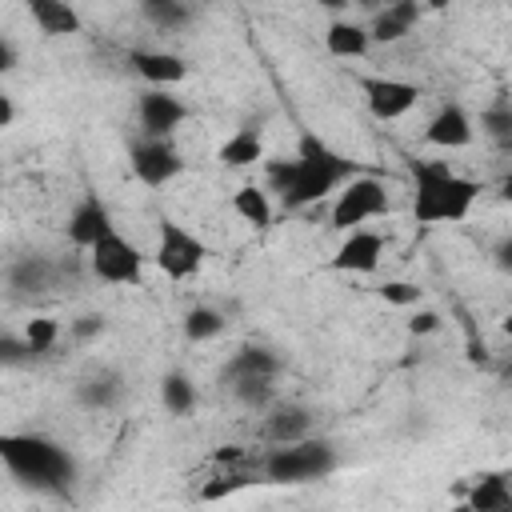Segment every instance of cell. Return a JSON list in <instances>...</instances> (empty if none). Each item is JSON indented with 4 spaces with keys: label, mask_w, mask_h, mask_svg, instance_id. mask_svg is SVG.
I'll return each mask as SVG.
<instances>
[{
    "label": "cell",
    "mask_w": 512,
    "mask_h": 512,
    "mask_svg": "<svg viewBox=\"0 0 512 512\" xmlns=\"http://www.w3.org/2000/svg\"><path fill=\"white\" fill-rule=\"evenodd\" d=\"M356 176H360V164L340 156L332 144H324L312 132L300 136L292 160H268V184H272V192H280L284 208L320 204L324 196L340 192Z\"/></svg>",
    "instance_id": "cell-1"
},
{
    "label": "cell",
    "mask_w": 512,
    "mask_h": 512,
    "mask_svg": "<svg viewBox=\"0 0 512 512\" xmlns=\"http://www.w3.org/2000/svg\"><path fill=\"white\" fill-rule=\"evenodd\" d=\"M0 456L16 480H24L36 492L68 496L76 484V460L64 444L36 436V432H4L0 436Z\"/></svg>",
    "instance_id": "cell-2"
},
{
    "label": "cell",
    "mask_w": 512,
    "mask_h": 512,
    "mask_svg": "<svg viewBox=\"0 0 512 512\" xmlns=\"http://www.w3.org/2000/svg\"><path fill=\"white\" fill-rule=\"evenodd\" d=\"M480 196V184L452 172L440 160H416L412 164V216L416 224H460L468 220L472 204Z\"/></svg>",
    "instance_id": "cell-3"
},
{
    "label": "cell",
    "mask_w": 512,
    "mask_h": 512,
    "mask_svg": "<svg viewBox=\"0 0 512 512\" xmlns=\"http://www.w3.org/2000/svg\"><path fill=\"white\" fill-rule=\"evenodd\" d=\"M336 468V448L328 440H300V444H280L260 460V476L268 484H312L324 480Z\"/></svg>",
    "instance_id": "cell-4"
},
{
    "label": "cell",
    "mask_w": 512,
    "mask_h": 512,
    "mask_svg": "<svg viewBox=\"0 0 512 512\" xmlns=\"http://www.w3.org/2000/svg\"><path fill=\"white\" fill-rule=\"evenodd\" d=\"M388 184L380 176H368L360 172L356 180H348L340 192H336V204H332V228L340 232H356L364 228L368 220L384 216L388 212Z\"/></svg>",
    "instance_id": "cell-5"
},
{
    "label": "cell",
    "mask_w": 512,
    "mask_h": 512,
    "mask_svg": "<svg viewBox=\"0 0 512 512\" xmlns=\"http://www.w3.org/2000/svg\"><path fill=\"white\" fill-rule=\"evenodd\" d=\"M156 268L168 276V280H188L204 268L208 260V248L196 232H188L184 224H176L172 216H160V228H156Z\"/></svg>",
    "instance_id": "cell-6"
},
{
    "label": "cell",
    "mask_w": 512,
    "mask_h": 512,
    "mask_svg": "<svg viewBox=\"0 0 512 512\" xmlns=\"http://www.w3.org/2000/svg\"><path fill=\"white\" fill-rule=\"evenodd\" d=\"M88 268L104 284H140L144 280V252L136 240L112 232L88 252Z\"/></svg>",
    "instance_id": "cell-7"
},
{
    "label": "cell",
    "mask_w": 512,
    "mask_h": 512,
    "mask_svg": "<svg viewBox=\"0 0 512 512\" xmlns=\"http://www.w3.org/2000/svg\"><path fill=\"white\" fill-rule=\"evenodd\" d=\"M128 160H132L136 180L148 184V188H164L184 172V160H180L176 144L172 140H156V136H136L132 148H128Z\"/></svg>",
    "instance_id": "cell-8"
},
{
    "label": "cell",
    "mask_w": 512,
    "mask_h": 512,
    "mask_svg": "<svg viewBox=\"0 0 512 512\" xmlns=\"http://www.w3.org/2000/svg\"><path fill=\"white\" fill-rule=\"evenodd\" d=\"M360 88H364L368 112L376 120H400L420 104V84H408L396 76H364Z\"/></svg>",
    "instance_id": "cell-9"
},
{
    "label": "cell",
    "mask_w": 512,
    "mask_h": 512,
    "mask_svg": "<svg viewBox=\"0 0 512 512\" xmlns=\"http://www.w3.org/2000/svg\"><path fill=\"white\" fill-rule=\"evenodd\" d=\"M136 116H140V132H144V136L168 140V136L188 120V108H184L172 92L148 88V92H140V100H136Z\"/></svg>",
    "instance_id": "cell-10"
},
{
    "label": "cell",
    "mask_w": 512,
    "mask_h": 512,
    "mask_svg": "<svg viewBox=\"0 0 512 512\" xmlns=\"http://www.w3.org/2000/svg\"><path fill=\"white\" fill-rule=\"evenodd\" d=\"M112 232H116V224H112L108 204H104L96 192L80 196L76 208H72V216H68V240H72L76 248L92 252V248H96L104 236H112Z\"/></svg>",
    "instance_id": "cell-11"
},
{
    "label": "cell",
    "mask_w": 512,
    "mask_h": 512,
    "mask_svg": "<svg viewBox=\"0 0 512 512\" xmlns=\"http://www.w3.org/2000/svg\"><path fill=\"white\" fill-rule=\"evenodd\" d=\"M380 256H384V236L372 232V228H356V232H344V240H340V248L332 252L328 268L368 276V272L380 268Z\"/></svg>",
    "instance_id": "cell-12"
},
{
    "label": "cell",
    "mask_w": 512,
    "mask_h": 512,
    "mask_svg": "<svg viewBox=\"0 0 512 512\" xmlns=\"http://www.w3.org/2000/svg\"><path fill=\"white\" fill-rule=\"evenodd\" d=\"M4 280H8V288H12L16 296H36V292L56 288L60 264H56L52 256H44V252H28V256H16V260L8 264Z\"/></svg>",
    "instance_id": "cell-13"
},
{
    "label": "cell",
    "mask_w": 512,
    "mask_h": 512,
    "mask_svg": "<svg viewBox=\"0 0 512 512\" xmlns=\"http://www.w3.org/2000/svg\"><path fill=\"white\" fill-rule=\"evenodd\" d=\"M472 136H476V124H472V116L464 112V104H440L436 116H432L428 128H424V140H428L432 148H444V152L468 148Z\"/></svg>",
    "instance_id": "cell-14"
},
{
    "label": "cell",
    "mask_w": 512,
    "mask_h": 512,
    "mask_svg": "<svg viewBox=\"0 0 512 512\" xmlns=\"http://www.w3.org/2000/svg\"><path fill=\"white\" fill-rule=\"evenodd\" d=\"M128 64L152 84V88H172V84H184L188 80V64L184 56L176 52H164V48H132L128 52Z\"/></svg>",
    "instance_id": "cell-15"
},
{
    "label": "cell",
    "mask_w": 512,
    "mask_h": 512,
    "mask_svg": "<svg viewBox=\"0 0 512 512\" xmlns=\"http://www.w3.org/2000/svg\"><path fill=\"white\" fill-rule=\"evenodd\" d=\"M124 400V380L112 368H96L76 384V404L88 412H112Z\"/></svg>",
    "instance_id": "cell-16"
},
{
    "label": "cell",
    "mask_w": 512,
    "mask_h": 512,
    "mask_svg": "<svg viewBox=\"0 0 512 512\" xmlns=\"http://www.w3.org/2000/svg\"><path fill=\"white\" fill-rule=\"evenodd\" d=\"M312 408L304 404H276L268 416H264V436L280 448V444H300L312 436Z\"/></svg>",
    "instance_id": "cell-17"
},
{
    "label": "cell",
    "mask_w": 512,
    "mask_h": 512,
    "mask_svg": "<svg viewBox=\"0 0 512 512\" xmlns=\"http://www.w3.org/2000/svg\"><path fill=\"white\" fill-rule=\"evenodd\" d=\"M416 20H420V8L412 0H396V4H384L372 16L368 36H372V44H396V40H404L416 28Z\"/></svg>",
    "instance_id": "cell-18"
},
{
    "label": "cell",
    "mask_w": 512,
    "mask_h": 512,
    "mask_svg": "<svg viewBox=\"0 0 512 512\" xmlns=\"http://www.w3.org/2000/svg\"><path fill=\"white\" fill-rule=\"evenodd\" d=\"M248 376H280V356L272 348H260V344H244L240 352H232V360L224 364V380L236 384V380H248Z\"/></svg>",
    "instance_id": "cell-19"
},
{
    "label": "cell",
    "mask_w": 512,
    "mask_h": 512,
    "mask_svg": "<svg viewBox=\"0 0 512 512\" xmlns=\"http://www.w3.org/2000/svg\"><path fill=\"white\" fill-rule=\"evenodd\" d=\"M216 156H220L224 168H252V164H260V160H264V136H260V128H256V124L236 128V132L220 144Z\"/></svg>",
    "instance_id": "cell-20"
},
{
    "label": "cell",
    "mask_w": 512,
    "mask_h": 512,
    "mask_svg": "<svg viewBox=\"0 0 512 512\" xmlns=\"http://www.w3.org/2000/svg\"><path fill=\"white\" fill-rule=\"evenodd\" d=\"M28 16L44 36H72L80 32V12L64 0H28Z\"/></svg>",
    "instance_id": "cell-21"
},
{
    "label": "cell",
    "mask_w": 512,
    "mask_h": 512,
    "mask_svg": "<svg viewBox=\"0 0 512 512\" xmlns=\"http://www.w3.org/2000/svg\"><path fill=\"white\" fill-rule=\"evenodd\" d=\"M472 512H512V492H508V472H484L472 480L468 488V500H464Z\"/></svg>",
    "instance_id": "cell-22"
},
{
    "label": "cell",
    "mask_w": 512,
    "mask_h": 512,
    "mask_svg": "<svg viewBox=\"0 0 512 512\" xmlns=\"http://www.w3.org/2000/svg\"><path fill=\"white\" fill-rule=\"evenodd\" d=\"M324 48H328L336 60H356V56H364V52L372 48V36H368V28L356 24V20H332L328 32H324Z\"/></svg>",
    "instance_id": "cell-23"
},
{
    "label": "cell",
    "mask_w": 512,
    "mask_h": 512,
    "mask_svg": "<svg viewBox=\"0 0 512 512\" xmlns=\"http://www.w3.org/2000/svg\"><path fill=\"white\" fill-rule=\"evenodd\" d=\"M196 384L180 372V368H172L164 380H160V404H164V412L168 416H188V412H196Z\"/></svg>",
    "instance_id": "cell-24"
},
{
    "label": "cell",
    "mask_w": 512,
    "mask_h": 512,
    "mask_svg": "<svg viewBox=\"0 0 512 512\" xmlns=\"http://www.w3.org/2000/svg\"><path fill=\"white\" fill-rule=\"evenodd\" d=\"M232 208H236V216H240L244 224H252V228H268V224H272V200H268V192L256 188V184H240V188L232 192Z\"/></svg>",
    "instance_id": "cell-25"
},
{
    "label": "cell",
    "mask_w": 512,
    "mask_h": 512,
    "mask_svg": "<svg viewBox=\"0 0 512 512\" xmlns=\"http://www.w3.org/2000/svg\"><path fill=\"white\" fill-rule=\"evenodd\" d=\"M232 396L252 408V412H272L276 408V380L272 376H248V380H236L232 384Z\"/></svg>",
    "instance_id": "cell-26"
},
{
    "label": "cell",
    "mask_w": 512,
    "mask_h": 512,
    "mask_svg": "<svg viewBox=\"0 0 512 512\" xmlns=\"http://www.w3.org/2000/svg\"><path fill=\"white\" fill-rule=\"evenodd\" d=\"M180 328H184V340L204 344V340H216L224 332V316L216 308H208V304H196V308L184 312V324Z\"/></svg>",
    "instance_id": "cell-27"
},
{
    "label": "cell",
    "mask_w": 512,
    "mask_h": 512,
    "mask_svg": "<svg viewBox=\"0 0 512 512\" xmlns=\"http://www.w3.org/2000/svg\"><path fill=\"white\" fill-rule=\"evenodd\" d=\"M480 132L492 140V144H512V100H492L484 112H480Z\"/></svg>",
    "instance_id": "cell-28"
},
{
    "label": "cell",
    "mask_w": 512,
    "mask_h": 512,
    "mask_svg": "<svg viewBox=\"0 0 512 512\" xmlns=\"http://www.w3.org/2000/svg\"><path fill=\"white\" fill-rule=\"evenodd\" d=\"M188 8L184 4H176V0H148L144 4V20L152 24V28H160V32H172V28H180V24H188Z\"/></svg>",
    "instance_id": "cell-29"
},
{
    "label": "cell",
    "mask_w": 512,
    "mask_h": 512,
    "mask_svg": "<svg viewBox=\"0 0 512 512\" xmlns=\"http://www.w3.org/2000/svg\"><path fill=\"white\" fill-rule=\"evenodd\" d=\"M20 336L32 344V352H36V360H40V356H48V352L56 348V340H60V324H56L52 316H32V320L24 324Z\"/></svg>",
    "instance_id": "cell-30"
},
{
    "label": "cell",
    "mask_w": 512,
    "mask_h": 512,
    "mask_svg": "<svg viewBox=\"0 0 512 512\" xmlns=\"http://www.w3.org/2000/svg\"><path fill=\"white\" fill-rule=\"evenodd\" d=\"M32 360H36V352H32V344L24 336H16V332L0 336V364L4 368H20V364H32Z\"/></svg>",
    "instance_id": "cell-31"
},
{
    "label": "cell",
    "mask_w": 512,
    "mask_h": 512,
    "mask_svg": "<svg viewBox=\"0 0 512 512\" xmlns=\"http://www.w3.org/2000/svg\"><path fill=\"white\" fill-rule=\"evenodd\" d=\"M248 484H252L248 472H224V476H216V480H208V484L200 488V500H220V496H232V492H240V488H248Z\"/></svg>",
    "instance_id": "cell-32"
},
{
    "label": "cell",
    "mask_w": 512,
    "mask_h": 512,
    "mask_svg": "<svg viewBox=\"0 0 512 512\" xmlns=\"http://www.w3.org/2000/svg\"><path fill=\"white\" fill-rule=\"evenodd\" d=\"M380 296H384L388 304H396V308H416L424 292H420L416 284H408V280H384V284H380Z\"/></svg>",
    "instance_id": "cell-33"
},
{
    "label": "cell",
    "mask_w": 512,
    "mask_h": 512,
    "mask_svg": "<svg viewBox=\"0 0 512 512\" xmlns=\"http://www.w3.org/2000/svg\"><path fill=\"white\" fill-rule=\"evenodd\" d=\"M68 332H72V340L88 344V340H96V336L104 332V316H100V312H84V316H76V320L68 324Z\"/></svg>",
    "instance_id": "cell-34"
},
{
    "label": "cell",
    "mask_w": 512,
    "mask_h": 512,
    "mask_svg": "<svg viewBox=\"0 0 512 512\" xmlns=\"http://www.w3.org/2000/svg\"><path fill=\"white\" fill-rule=\"evenodd\" d=\"M436 328H440V312H432V308H416L412 320H408V332L412 336H432Z\"/></svg>",
    "instance_id": "cell-35"
},
{
    "label": "cell",
    "mask_w": 512,
    "mask_h": 512,
    "mask_svg": "<svg viewBox=\"0 0 512 512\" xmlns=\"http://www.w3.org/2000/svg\"><path fill=\"white\" fill-rule=\"evenodd\" d=\"M492 264H496L504 276H512V232L496 240V248H492Z\"/></svg>",
    "instance_id": "cell-36"
},
{
    "label": "cell",
    "mask_w": 512,
    "mask_h": 512,
    "mask_svg": "<svg viewBox=\"0 0 512 512\" xmlns=\"http://www.w3.org/2000/svg\"><path fill=\"white\" fill-rule=\"evenodd\" d=\"M16 68V44L8 32H0V72H12Z\"/></svg>",
    "instance_id": "cell-37"
},
{
    "label": "cell",
    "mask_w": 512,
    "mask_h": 512,
    "mask_svg": "<svg viewBox=\"0 0 512 512\" xmlns=\"http://www.w3.org/2000/svg\"><path fill=\"white\" fill-rule=\"evenodd\" d=\"M12 120H16V104L8 92H0V128H12Z\"/></svg>",
    "instance_id": "cell-38"
},
{
    "label": "cell",
    "mask_w": 512,
    "mask_h": 512,
    "mask_svg": "<svg viewBox=\"0 0 512 512\" xmlns=\"http://www.w3.org/2000/svg\"><path fill=\"white\" fill-rule=\"evenodd\" d=\"M496 192H500V200H504V204H512V172H504V176H500Z\"/></svg>",
    "instance_id": "cell-39"
},
{
    "label": "cell",
    "mask_w": 512,
    "mask_h": 512,
    "mask_svg": "<svg viewBox=\"0 0 512 512\" xmlns=\"http://www.w3.org/2000/svg\"><path fill=\"white\" fill-rule=\"evenodd\" d=\"M500 328H504V336H508V340H512V312H508V316H504V320H500Z\"/></svg>",
    "instance_id": "cell-40"
},
{
    "label": "cell",
    "mask_w": 512,
    "mask_h": 512,
    "mask_svg": "<svg viewBox=\"0 0 512 512\" xmlns=\"http://www.w3.org/2000/svg\"><path fill=\"white\" fill-rule=\"evenodd\" d=\"M456 512H472V508H468V504H460V508H456Z\"/></svg>",
    "instance_id": "cell-41"
},
{
    "label": "cell",
    "mask_w": 512,
    "mask_h": 512,
    "mask_svg": "<svg viewBox=\"0 0 512 512\" xmlns=\"http://www.w3.org/2000/svg\"><path fill=\"white\" fill-rule=\"evenodd\" d=\"M508 492H512V472H508Z\"/></svg>",
    "instance_id": "cell-42"
},
{
    "label": "cell",
    "mask_w": 512,
    "mask_h": 512,
    "mask_svg": "<svg viewBox=\"0 0 512 512\" xmlns=\"http://www.w3.org/2000/svg\"><path fill=\"white\" fill-rule=\"evenodd\" d=\"M508 156H512V144H508Z\"/></svg>",
    "instance_id": "cell-43"
}]
</instances>
